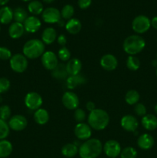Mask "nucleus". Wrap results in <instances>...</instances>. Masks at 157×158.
<instances>
[{
    "instance_id": "obj_1",
    "label": "nucleus",
    "mask_w": 157,
    "mask_h": 158,
    "mask_svg": "<svg viewBox=\"0 0 157 158\" xmlns=\"http://www.w3.org/2000/svg\"><path fill=\"white\" fill-rule=\"evenodd\" d=\"M103 151V145L99 139L90 138L84 141L78 148L81 158H97Z\"/></svg>"
},
{
    "instance_id": "obj_2",
    "label": "nucleus",
    "mask_w": 157,
    "mask_h": 158,
    "mask_svg": "<svg viewBox=\"0 0 157 158\" xmlns=\"http://www.w3.org/2000/svg\"><path fill=\"white\" fill-rule=\"evenodd\" d=\"M109 123V116L106 111L102 109H95L89 113L88 116V124L95 131H103Z\"/></svg>"
},
{
    "instance_id": "obj_3",
    "label": "nucleus",
    "mask_w": 157,
    "mask_h": 158,
    "mask_svg": "<svg viewBox=\"0 0 157 158\" xmlns=\"http://www.w3.org/2000/svg\"><path fill=\"white\" fill-rule=\"evenodd\" d=\"M23 55L27 59L34 60L42 56L45 52V44L42 40L32 39L26 42L22 48Z\"/></svg>"
},
{
    "instance_id": "obj_4",
    "label": "nucleus",
    "mask_w": 157,
    "mask_h": 158,
    "mask_svg": "<svg viewBox=\"0 0 157 158\" xmlns=\"http://www.w3.org/2000/svg\"><path fill=\"white\" fill-rule=\"evenodd\" d=\"M146 41L139 35H131L126 38L123 44V49L129 56L139 54L144 49Z\"/></svg>"
},
{
    "instance_id": "obj_5",
    "label": "nucleus",
    "mask_w": 157,
    "mask_h": 158,
    "mask_svg": "<svg viewBox=\"0 0 157 158\" xmlns=\"http://www.w3.org/2000/svg\"><path fill=\"white\" fill-rule=\"evenodd\" d=\"M9 65L11 69L14 72L22 73L26 70L29 63H28V59L23 54L16 53L12 55L9 60Z\"/></svg>"
},
{
    "instance_id": "obj_6",
    "label": "nucleus",
    "mask_w": 157,
    "mask_h": 158,
    "mask_svg": "<svg viewBox=\"0 0 157 158\" xmlns=\"http://www.w3.org/2000/svg\"><path fill=\"white\" fill-rule=\"evenodd\" d=\"M151 27V20L144 15H139L134 18L132 23V29L138 34H143Z\"/></svg>"
},
{
    "instance_id": "obj_7",
    "label": "nucleus",
    "mask_w": 157,
    "mask_h": 158,
    "mask_svg": "<svg viewBox=\"0 0 157 158\" xmlns=\"http://www.w3.org/2000/svg\"><path fill=\"white\" fill-rule=\"evenodd\" d=\"M24 102L27 108L35 111L41 108V106L43 103V100L42 96L38 93L30 92L26 94Z\"/></svg>"
},
{
    "instance_id": "obj_8",
    "label": "nucleus",
    "mask_w": 157,
    "mask_h": 158,
    "mask_svg": "<svg viewBox=\"0 0 157 158\" xmlns=\"http://www.w3.org/2000/svg\"><path fill=\"white\" fill-rule=\"evenodd\" d=\"M103 151L108 157L116 158L122 151L121 145L115 140H107L103 145Z\"/></svg>"
},
{
    "instance_id": "obj_9",
    "label": "nucleus",
    "mask_w": 157,
    "mask_h": 158,
    "mask_svg": "<svg viewBox=\"0 0 157 158\" xmlns=\"http://www.w3.org/2000/svg\"><path fill=\"white\" fill-rule=\"evenodd\" d=\"M62 102L63 106L69 110H75L78 108L79 105L78 96L72 91H67L64 93L62 97Z\"/></svg>"
},
{
    "instance_id": "obj_10",
    "label": "nucleus",
    "mask_w": 157,
    "mask_h": 158,
    "mask_svg": "<svg viewBox=\"0 0 157 158\" xmlns=\"http://www.w3.org/2000/svg\"><path fill=\"white\" fill-rule=\"evenodd\" d=\"M61 12L58 9L54 7H49L44 9L42 13V20L46 23L53 24L58 23L61 20Z\"/></svg>"
},
{
    "instance_id": "obj_11",
    "label": "nucleus",
    "mask_w": 157,
    "mask_h": 158,
    "mask_svg": "<svg viewBox=\"0 0 157 158\" xmlns=\"http://www.w3.org/2000/svg\"><path fill=\"white\" fill-rule=\"evenodd\" d=\"M9 128L14 131H24L28 125V120L23 115L17 114L11 117L8 122Z\"/></svg>"
},
{
    "instance_id": "obj_12",
    "label": "nucleus",
    "mask_w": 157,
    "mask_h": 158,
    "mask_svg": "<svg viewBox=\"0 0 157 158\" xmlns=\"http://www.w3.org/2000/svg\"><path fill=\"white\" fill-rule=\"evenodd\" d=\"M41 62L42 66L46 69L52 71L58 64V56L55 55V52L52 51H47L42 56Z\"/></svg>"
},
{
    "instance_id": "obj_13",
    "label": "nucleus",
    "mask_w": 157,
    "mask_h": 158,
    "mask_svg": "<svg viewBox=\"0 0 157 158\" xmlns=\"http://www.w3.org/2000/svg\"><path fill=\"white\" fill-rule=\"evenodd\" d=\"M75 135L78 140H86L91 138L92 136V128L86 123H78L74 129Z\"/></svg>"
},
{
    "instance_id": "obj_14",
    "label": "nucleus",
    "mask_w": 157,
    "mask_h": 158,
    "mask_svg": "<svg viewBox=\"0 0 157 158\" xmlns=\"http://www.w3.org/2000/svg\"><path fill=\"white\" fill-rule=\"evenodd\" d=\"M120 123L122 127L128 132H135L139 127V121L136 117L130 114L123 117Z\"/></svg>"
},
{
    "instance_id": "obj_15",
    "label": "nucleus",
    "mask_w": 157,
    "mask_h": 158,
    "mask_svg": "<svg viewBox=\"0 0 157 158\" xmlns=\"http://www.w3.org/2000/svg\"><path fill=\"white\" fill-rule=\"evenodd\" d=\"M25 31L30 33H34L37 31L39 30L42 26V23L38 18H37L35 15H31L28 16L26 21L23 23Z\"/></svg>"
},
{
    "instance_id": "obj_16",
    "label": "nucleus",
    "mask_w": 157,
    "mask_h": 158,
    "mask_svg": "<svg viewBox=\"0 0 157 158\" xmlns=\"http://www.w3.org/2000/svg\"><path fill=\"white\" fill-rule=\"evenodd\" d=\"M100 65L106 70L112 71L116 69L118 66V60L112 54H106L102 56L100 60Z\"/></svg>"
},
{
    "instance_id": "obj_17",
    "label": "nucleus",
    "mask_w": 157,
    "mask_h": 158,
    "mask_svg": "<svg viewBox=\"0 0 157 158\" xmlns=\"http://www.w3.org/2000/svg\"><path fill=\"white\" fill-rule=\"evenodd\" d=\"M66 71L69 76H75L80 73L82 69V63L78 59L72 58L67 62L66 65Z\"/></svg>"
},
{
    "instance_id": "obj_18",
    "label": "nucleus",
    "mask_w": 157,
    "mask_h": 158,
    "mask_svg": "<svg viewBox=\"0 0 157 158\" xmlns=\"http://www.w3.org/2000/svg\"><path fill=\"white\" fill-rule=\"evenodd\" d=\"M139 148L144 151L151 149L154 145V138L149 134H143L139 137L137 140Z\"/></svg>"
},
{
    "instance_id": "obj_19",
    "label": "nucleus",
    "mask_w": 157,
    "mask_h": 158,
    "mask_svg": "<svg viewBox=\"0 0 157 158\" xmlns=\"http://www.w3.org/2000/svg\"><path fill=\"white\" fill-rule=\"evenodd\" d=\"M8 32H9V36L12 39H14V40L19 39L22 36L25 32L24 26L22 23L14 22L9 26Z\"/></svg>"
},
{
    "instance_id": "obj_20",
    "label": "nucleus",
    "mask_w": 157,
    "mask_h": 158,
    "mask_svg": "<svg viewBox=\"0 0 157 158\" xmlns=\"http://www.w3.org/2000/svg\"><path fill=\"white\" fill-rule=\"evenodd\" d=\"M141 123L147 131H154L157 128V117L153 114H146L142 118Z\"/></svg>"
},
{
    "instance_id": "obj_21",
    "label": "nucleus",
    "mask_w": 157,
    "mask_h": 158,
    "mask_svg": "<svg viewBox=\"0 0 157 158\" xmlns=\"http://www.w3.org/2000/svg\"><path fill=\"white\" fill-rule=\"evenodd\" d=\"M86 82V79L80 74L75 76H69L66 80V86L69 89H75L79 85L84 84Z\"/></svg>"
},
{
    "instance_id": "obj_22",
    "label": "nucleus",
    "mask_w": 157,
    "mask_h": 158,
    "mask_svg": "<svg viewBox=\"0 0 157 158\" xmlns=\"http://www.w3.org/2000/svg\"><path fill=\"white\" fill-rule=\"evenodd\" d=\"M57 36L58 35L55 29L52 27H48L45 29L42 33V41L44 44L50 45L55 42Z\"/></svg>"
},
{
    "instance_id": "obj_23",
    "label": "nucleus",
    "mask_w": 157,
    "mask_h": 158,
    "mask_svg": "<svg viewBox=\"0 0 157 158\" xmlns=\"http://www.w3.org/2000/svg\"><path fill=\"white\" fill-rule=\"evenodd\" d=\"M65 28L69 33L72 34V35H75L81 31L82 23L77 19L72 18L71 19L68 20V22L65 25Z\"/></svg>"
},
{
    "instance_id": "obj_24",
    "label": "nucleus",
    "mask_w": 157,
    "mask_h": 158,
    "mask_svg": "<svg viewBox=\"0 0 157 158\" xmlns=\"http://www.w3.org/2000/svg\"><path fill=\"white\" fill-rule=\"evenodd\" d=\"M13 19V10L9 6H2L0 9V23L9 24Z\"/></svg>"
},
{
    "instance_id": "obj_25",
    "label": "nucleus",
    "mask_w": 157,
    "mask_h": 158,
    "mask_svg": "<svg viewBox=\"0 0 157 158\" xmlns=\"http://www.w3.org/2000/svg\"><path fill=\"white\" fill-rule=\"evenodd\" d=\"M33 117L35 123L39 125H45L49 122V114L46 109L39 108V109L35 111Z\"/></svg>"
},
{
    "instance_id": "obj_26",
    "label": "nucleus",
    "mask_w": 157,
    "mask_h": 158,
    "mask_svg": "<svg viewBox=\"0 0 157 158\" xmlns=\"http://www.w3.org/2000/svg\"><path fill=\"white\" fill-rule=\"evenodd\" d=\"M61 153L66 158L74 157L78 154V148L75 143H66L62 148Z\"/></svg>"
},
{
    "instance_id": "obj_27",
    "label": "nucleus",
    "mask_w": 157,
    "mask_h": 158,
    "mask_svg": "<svg viewBox=\"0 0 157 158\" xmlns=\"http://www.w3.org/2000/svg\"><path fill=\"white\" fill-rule=\"evenodd\" d=\"M52 76L56 80H66L68 77L66 65L63 63H58V66L52 71Z\"/></svg>"
},
{
    "instance_id": "obj_28",
    "label": "nucleus",
    "mask_w": 157,
    "mask_h": 158,
    "mask_svg": "<svg viewBox=\"0 0 157 158\" xmlns=\"http://www.w3.org/2000/svg\"><path fill=\"white\" fill-rule=\"evenodd\" d=\"M12 144L7 140H0V158H6L12 152Z\"/></svg>"
},
{
    "instance_id": "obj_29",
    "label": "nucleus",
    "mask_w": 157,
    "mask_h": 158,
    "mask_svg": "<svg viewBox=\"0 0 157 158\" xmlns=\"http://www.w3.org/2000/svg\"><path fill=\"white\" fill-rule=\"evenodd\" d=\"M28 10L31 14L35 15H40L43 12V5L42 3L38 0H32L29 2L28 5Z\"/></svg>"
},
{
    "instance_id": "obj_30",
    "label": "nucleus",
    "mask_w": 157,
    "mask_h": 158,
    "mask_svg": "<svg viewBox=\"0 0 157 158\" xmlns=\"http://www.w3.org/2000/svg\"><path fill=\"white\" fill-rule=\"evenodd\" d=\"M140 99V95L139 92L135 89H130L128 91L125 95V101L127 104L135 105L139 103V100Z\"/></svg>"
},
{
    "instance_id": "obj_31",
    "label": "nucleus",
    "mask_w": 157,
    "mask_h": 158,
    "mask_svg": "<svg viewBox=\"0 0 157 158\" xmlns=\"http://www.w3.org/2000/svg\"><path fill=\"white\" fill-rule=\"evenodd\" d=\"M28 18V13L26 9L22 7H18L13 11V19L17 23H22Z\"/></svg>"
},
{
    "instance_id": "obj_32",
    "label": "nucleus",
    "mask_w": 157,
    "mask_h": 158,
    "mask_svg": "<svg viewBox=\"0 0 157 158\" xmlns=\"http://www.w3.org/2000/svg\"><path fill=\"white\" fill-rule=\"evenodd\" d=\"M126 66L132 71H136L140 67V61L135 56H129L126 60Z\"/></svg>"
},
{
    "instance_id": "obj_33",
    "label": "nucleus",
    "mask_w": 157,
    "mask_h": 158,
    "mask_svg": "<svg viewBox=\"0 0 157 158\" xmlns=\"http://www.w3.org/2000/svg\"><path fill=\"white\" fill-rule=\"evenodd\" d=\"M61 16L62 18H63L64 19L69 20L72 18L74 15V12H75V9L74 7L71 5H66V6H63V8L61 10Z\"/></svg>"
},
{
    "instance_id": "obj_34",
    "label": "nucleus",
    "mask_w": 157,
    "mask_h": 158,
    "mask_svg": "<svg viewBox=\"0 0 157 158\" xmlns=\"http://www.w3.org/2000/svg\"><path fill=\"white\" fill-rule=\"evenodd\" d=\"M137 151L132 147H126L122 150L120 153V157L121 158H136Z\"/></svg>"
},
{
    "instance_id": "obj_35",
    "label": "nucleus",
    "mask_w": 157,
    "mask_h": 158,
    "mask_svg": "<svg viewBox=\"0 0 157 158\" xmlns=\"http://www.w3.org/2000/svg\"><path fill=\"white\" fill-rule=\"evenodd\" d=\"M10 132V128L6 121L0 119V140H6Z\"/></svg>"
},
{
    "instance_id": "obj_36",
    "label": "nucleus",
    "mask_w": 157,
    "mask_h": 158,
    "mask_svg": "<svg viewBox=\"0 0 157 158\" xmlns=\"http://www.w3.org/2000/svg\"><path fill=\"white\" fill-rule=\"evenodd\" d=\"M11 108L8 105H2L0 106V119L6 121L11 118Z\"/></svg>"
},
{
    "instance_id": "obj_37",
    "label": "nucleus",
    "mask_w": 157,
    "mask_h": 158,
    "mask_svg": "<svg viewBox=\"0 0 157 158\" xmlns=\"http://www.w3.org/2000/svg\"><path fill=\"white\" fill-rule=\"evenodd\" d=\"M71 57V52L69 50L68 48H66V46H63L61 49L58 50V58L60 60L63 62L69 61L70 60Z\"/></svg>"
},
{
    "instance_id": "obj_38",
    "label": "nucleus",
    "mask_w": 157,
    "mask_h": 158,
    "mask_svg": "<svg viewBox=\"0 0 157 158\" xmlns=\"http://www.w3.org/2000/svg\"><path fill=\"white\" fill-rule=\"evenodd\" d=\"M11 86L10 81L6 77H0V94H5Z\"/></svg>"
},
{
    "instance_id": "obj_39",
    "label": "nucleus",
    "mask_w": 157,
    "mask_h": 158,
    "mask_svg": "<svg viewBox=\"0 0 157 158\" xmlns=\"http://www.w3.org/2000/svg\"><path fill=\"white\" fill-rule=\"evenodd\" d=\"M74 118L78 123H83L86 118V114L81 108H77L74 112Z\"/></svg>"
},
{
    "instance_id": "obj_40",
    "label": "nucleus",
    "mask_w": 157,
    "mask_h": 158,
    "mask_svg": "<svg viewBox=\"0 0 157 158\" xmlns=\"http://www.w3.org/2000/svg\"><path fill=\"white\" fill-rule=\"evenodd\" d=\"M12 56L10 49L5 46H0V60H9Z\"/></svg>"
},
{
    "instance_id": "obj_41",
    "label": "nucleus",
    "mask_w": 157,
    "mask_h": 158,
    "mask_svg": "<svg viewBox=\"0 0 157 158\" xmlns=\"http://www.w3.org/2000/svg\"><path fill=\"white\" fill-rule=\"evenodd\" d=\"M134 111L135 114L139 117H144L146 114V107L143 103H138L134 106Z\"/></svg>"
},
{
    "instance_id": "obj_42",
    "label": "nucleus",
    "mask_w": 157,
    "mask_h": 158,
    "mask_svg": "<svg viewBox=\"0 0 157 158\" xmlns=\"http://www.w3.org/2000/svg\"><path fill=\"white\" fill-rule=\"evenodd\" d=\"M92 0H78V6L81 9H86L91 6Z\"/></svg>"
},
{
    "instance_id": "obj_43",
    "label": "nucleus",
    "mask_w": 157,
    "mask_h": 158,
    "mask_svg": "<svg viewBox=\"0 0 157 158\" xmlns=\"http://www.w3.org/2000/svg\"><path fill=\"white\" fill-rule=\"evenodd\" d=\"M57 42H58V43L60 46L63 47V46H66V43H67V39H66V35L64 34H61V35L57 36Z\"/></svg>"
},
{
    "instance_id": "obj_44",
    "label": "nucleus",
    "mask_w": 157,
    "mask_h": 158,
    "mask_svg": "<svg viewBox=\"0 0 157 158\" xmlns=\"http://www.w3.org/2000/svg\"><path fill=\"white\" fill-rule=\"evenodd\" d=\"M86 108L88 111H89V112H92V111H93L94 110L96 109V108H95V103L92 101L87 102V103H86Z\"/></svg>"
},
{
    "instance_id": "obj_45",
    "label": "nucleus",
    "mask_w": 157,
    "mask_h": 158,
    "mask_svg": "<svg viewBox=\"0 0 157 158\" xmlns=\"http://www.w3.org/2000/svg\"><path fill=\"white\" fill-rule=\"evenodd\" d=\"M151 26H152L154 29L157 30V16L153 17L151 19Z\"/></svg>"
},
{
    "instance_id": "obj_46",
    "label": "nucleus",
    "mask_w": 157,
    "mask_h": 158,
    "mask_svg": "<svg viewBox=\"0 0 157 158\" xmlns=\"http://www.w3.org/2000/svg\"><path fill=\"white\" fill-rule=\"evenodd\" d=\"M9 2V0H0V6H5L8 2Z\"/></svg>"
},
{
    "instance_id": "obj_47",
    "label": "nucleus",
    "mask_w": 157,
    "mask_h": 158,
    "mask_svg": "<svg viewBox=\"0 0 157 158\" xmlns=\"http://www.w3.org/2000/svg\"><path fill=\"white\" fill-rule=\"evenodd\" d=\"M152 66H155V67H157V60H152Z\"/></svg>"
},
{
    "instance_id": "obj_48",
    "label": "nucleus",
    "mask_w": 157,
    "mask_h": 158,
    "mask_svg": "<svg viewBox=\"0 0 157 158\" xmlns=\"http://www.w3.org/2000/svg\"><path fill=\"white\" fill-rule=\"evenodd\" d=\"M43 2H44L45 3H47V4H50V3H52V2H54L55 0H42Z\"/></svg>"
},
{
    "instance_id": "obj_49",
    "label": "nucleus",
    "mask_w": 157,
    "mask_h": 158,
    "mask_svg": "<svg viewBox=\"0 0 157 158\" xmlns=\"http://www.w3.org/2000/svg\"><path fill=\"white\" fill-rule=\"evenodd\" d=\"M154 110H155V114H156V115H157V104L155 105V107H154Z\"/></svg>"
},
{
    "instance_id": "obj_50",
    "label": "nucleus",
    "mask_w": 157,
    "mask_h": 158,
    "mask_svg": "<svg viewBox=\"0 0 157 158\" xmlns=\"http://www.w3.org/2000/svg\"><path fill=\"white\" fill-rule=\"evenodd\" d=\"M22 1H24V2H31L32 0H22Z\"/></svg>"
},
{
    "instance_id": "obj_51",
    "label": "nucleus",
    "mask_w": 157,
    "mask_h": 158,
    "mask_svg": "<svg viewBox=\"0 0 157 158\" xmlns=\"http://www.w3.org/2000/svg\"><path fill=\"white\" fill-rule=\"evenodd\" d=\"M156 76H157V69H156Z\"/></svg>"
},
{
    "instance_id": "obj_52",
    "label": "nucleus",
    "mask_w": 157,
    "mask_h": 158,
    "mask_svg": "<svg viewBox=\"0 0 157 158\" xmlns=\"http://www.w3.org/2000/svg\"><path fill=\"white\" fill-rule=\"evenodd\" d=\"M156 60H157V54H156Z\"/></svg>"
},
{
    "instance_id": "obj_53",
    "label": "nucleus",
    "mask_w": 157,
    "mask_h": 158,
    "mask_svg": "<svg viewBox=\"0 0 157 158\" xmlns=\"http://www.w3.org/2000/svg\"><path fill=\"white\" fill-rule=\"evenodd\" d=\"M0 31H1V27H0Z\"/></svg>"
}]
</instances>
